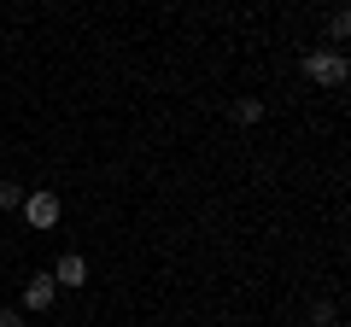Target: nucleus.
Instances as JSON below:
<instances>
[{"mask_svg": "<svg viewBox=\"0 0 351 327\" xmlns=\"http://www.w3.org/2000/svg\"><path fill=\"white\" fill-rule=\"evenodd\" d=\"M299 64H304V76H311V82H322V88H339V82L351 76V59H346L339 47H311Z\"/></svg>", "mask_w": 351, "mask_h": 327, "instance_id": "obj_1", "label": "nucleus"}, {"mask_svg": "<svg viewBox=\"0 0 351 327\" xmlns=\"http://www.w3.org/2000/svg\"><path fill=\"white\" fill-rule=\"evenodd\" d=\"M24 222L36 228V234H47V228H59V216H64V205H59V193L53 187H36V193H24Z\"/></svg>", "mask_w": 351, "mask_h": 327, "instance_id": "obj_2", "label": "nucleus"}, {"mask_svg": "<svg viewBox=\"0 0 351 327\" xmlns=\"http://www.w3.org/2000/svg\"><path fill=\"white\" fill-rule=\"evenodd\" d=\"M53 298H59V287H53V275L41 269V275H29V280H24V298H18V310H24V315H47V310H53Z\"/></svg>", "mask_w": 351, "mask_h": 327, "instance_id": "obj_3", "label": "nucleus"}, {"mask_svg": "<svg viewBox=\"0 0 351 327\" xmlns=\"http://www.w3.org/2000/svg\"><path fill=\"white\" fill-rule=\"evenodd\" d=\"M47 275H53V287H88V257L82 252H64Z\"/></svg>", "mask_w": 351, "mask_h": 327, "instance_id": "obj_4", "label": "nucleus"}, {"mask_svg": "<svg viewBox=\"0 0 351 327\" xmlns=\"http://www.w3.org/2000/svg\"><path fill=\"white\" fill-rule=\"evenodd\" d=\"M263 112H269V105H263V100H258V94H240V100H234V105H228V117H234V123H240V129H252V123H263Z\"/></svg>", "mask_w": 351, "mask_h": 327, "instance_id": "obj_5", "label": "nucleus"}, {"mask_svg": "<svg viewBox=\"0 0 351 327\" xmlns=\"http://www.w3.org/2000/svg\"><path fill=\"white\" fill-rule=\"evenodd\" d=\"M311 327H339V304L334 298H316L311 304Z\"/></svg>", "mask_w": 351, "mask_h": 327, "instance_id": "obj_6", "label": "nucleus"}, {"mask_svg": "<svg viewBox=\"0 0 351 327\" xmlns=\"http://www.w3.org/2000/svg\"><path fill=\"white\" fill-rule=\"evenodd\" d=\"M328 36H334V41L351 36V12H346V6H339V12H328Z\"/></svg>", "mask_w": 351, "mask_h": 327, "instance_id": "obj_7", "label": "nucleus"}, {"mask_svg": "<svg viewBox=\"0 0 351 327\" xmlns=\"http://www.w3.org/2000/svg\"><path fill=\"white\" fill-rule=\"evenodd\" d=\"M18 205H24V187L18 181H0V211H18Z\"/></svg>", "mask_w": 351, "mask_h": 327, "instance_id": "obj_8", "label": "nucleus"}, {"mask_svg": "<svg viewBox=\"0 0 351 327\" xmlns=\"http://www.w3.org/2000/svg\"><path fill=\"white\" fill-rule=\"evenodd\" d=\"M0 327H24V310H18V304H6V310H0Z\"/></svg>", "mask_w": 351, "mask_h": 327, "instance_id": "obj_9", "label": "nucleus"}]
</instances>
